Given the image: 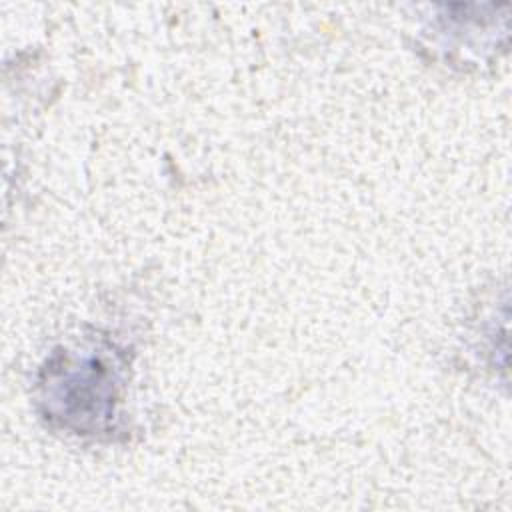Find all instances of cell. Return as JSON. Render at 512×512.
Returning a JSON list of instances; mask_svg holds the SVG:
<instances>
[{"label": "cell", "mask_w": 512, "mask_h": 512, "mask_svg": "<svg viewBox=\"0 0 512 512\" xmlns=\"http://www.w3.org/2000/svg\"><path fill=\"white\" fill-rule=\"evenodd\" d=\"M122 368V356L112 346L64 348L48 362L40 382L48 420L76 434L108 432L120 400Z\"/></svg>", "instance_id": "1"}]
</instances>
